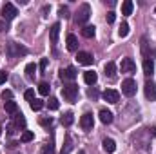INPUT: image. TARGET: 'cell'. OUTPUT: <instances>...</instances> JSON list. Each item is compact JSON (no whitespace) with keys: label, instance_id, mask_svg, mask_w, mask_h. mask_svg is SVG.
Wrapping results in <instances>:
<instances>
[{"label":"cell","instance_id":"obj_1","mask_svg":"<svg viewBox=\"0 0 156 154\" xmlns=\"http://www.w3.org/2000/svg\"><path fill=\"white\" fill-rule=\"evenodd\" d=\"M75 15H76V16H75V22H76L78 26H83V24L89 20V16H91V5H89V4H82Z\"/></svg>","mask_w":156,"mask_h":154},{"label":"cell","instance_id":"obj_2","mask_svg":"<svg viewBox=\"0 0 156 154\" xmlns=\"http://www.w3.org/2000/svg\"><path fill=\"white\" fill-rule=\"evenodd\" d=\"M62 96H64L67 102L75 103L76 98H78V85L76 83H67V85H64V89H62Z\"/></svg>","mask_w":156,"mask_h":154},{"label":"cell","instance_id":"obj_3","mask_svg":"<svg viewBox=\"0 0 156 154\" xmlns=\"http://www.w3.org/2000/svg\"><path fill=\"white\" fill-rule=\"evenodd\" d=\"M5 53H7V56L16 58V56H24V54H27V49H26L24 45H20V44L11 42V44H7V47H5Z\"/></svg>","mask_w":156,"mask_h":154},{"label":"cell","instance_id":"obj_4","mask_svg":"<svg viewBox=\"0 0 156 154\" xmlns=\"http://www.w3.org/2000/svg\"><path fill=\"white\" fill-rule=\"evenodd\" d=\"M16 15H18V9L11 2H5L4 7H2V20H13Z\"/></svg>","mask_w":156,"mask_h":154},{"label":"cell","instance_id":"obj_5","mask_svg":"<svg viewBox=\"0 0 156 154\" xmlns=\"http://www.w3.org/2000/svg\"><path fill=\"white\" fill-rule=\"evenodd\" d=\"M122 93L125 96H134L136 94V82L133 78H127L122 82Z\"/></svg>","mask_w":156,"mask_h":154},{"label":"cell","instance_id":"obj_6","mask_svg":"<svg viewBox=\"0 0 156 154\" xmlns=\"http://www.w3.org/2000/svg\"><path fill=\"white\" fill-rule=\"evenodd\" d=\"M120 71H122V73H127V75L136 73V62H134L133 58H123L122 64H120Z\"/></svg>","mask_w":156,"mask_h":154},{"label":"cell","instance_id":"obj_7","mask_svg":"<svg viewBox=\"0 0 156 154\" xmlns=\"http://www.w3.org/2000/svg\"><path fill=\"white\" fill-rule=\"evenodd\" d=\"M144 93H145V98H147V100H151V102L156 100V83L153 82V80H147V82H145Z\"/></svg>","mask_w":156,"mask_h":154},{"label":"cell","instance_id":"obj_8","mask_svg":"<svg viewBox=\"0 0 156 154\" xmlns=\"http://www.w3.org/2000/svg\"><path fill=\"white\" fill-rule=\"evenodd\" d=\"M76 69L73 67V65H69V67H66V69H60V78L64 80V82H73L75 78H76Z\"/></svg>","mask_w":156,"mask_h":154},{"label":"cell","instance_id":"obj_9","mask_svg":"<svg viewBox=\"0 0 156 154\" xmlns=\"http://www.w3.org/2000/svg\"><path fill=\"white\" fill-rule=\"evenodd\" d=\"M80 127H82L83 131H93L94 120H93V114H91V113H85V114L80 118Z\"/></svg>","mask_w":156,"mask_h":154},{"label":"cell","instance_id":"obj_10","mask_svg":"<svg viewBox=\"0 0 156 154\" xmlns=\"http://www.w3.org/2000/svg\"><path fill=\"white\" fill-rule=\"evenodd\" d=\"M102 96H104V100L109 102V103H118V102H120V93L115 91V89H105Z\"/></svg>","mask_w":156,"mask_h":154},{"label":"cell","instance_id":"obj_11","mask_svg":"<svg viewBox=\"0 0 156 154\" xmlns=\"http://www.w3.org/2000/svg\"><path fill=\"white\" fill-rule=\"evenodd\" d=\"M76 60H78V64H82V65H91V64L94 62L93 54H91V53H87V51H78Z\"/></svg>","mask_w":156,"mask_h":154},{"label":"cell","instance_id":"obj_12","mask_svg":"<svg viewBox=\"0 0 156 154\" xmlns=\"http://www.w3.org/2000/svg\"><path fill=\"white\" fill-rule=\"evenodd\" d=\"M58 35H60V24L55 22V24L51 26V29H49V38H51V44H53V45L58 44Z\"/></svg>","mask_w":156,"mask_h":154},{"label":"cell","instance_id":"obj_13","mask_svg":"<svg viewBox=\"0 0 156 154\" xmlns=\"http://www.w3.org/2000/svg\"><path fill=\"white\" fill-rule=\"evenodd\" d=\"M66 44H67V51H71V53H75V51L78 49V38L73 35V33H69V35H67Z\"/></svg>","mask_w":156,"mask_h":154},{"label":"cell","instance_id":"obj_14","mask_svg":"<svg viewBox=\"0 0 156 154\" xmlns=\"http://www.w3.org/2000/svg\"><path fill=\"white\" fill-rule=\"evenodd\" d=\"M13 127H15V129H18V131L26 127V118H24L22 113H16V114L13 116Z\"/></svg>","mask_w":156,"mask_h":154},{"label":"cell","instance_id":"obj_15","mask_svg":"<svg viewBox=\"0 0 156 154\" xmlns=\"http://www.w3.org/2000/svg\"><path fill=\"white\" fill-rule=\"evenodd\" d=\"M98 116H100V121H102L104 125H109V123L113 121V113H111V111H107V109H100Z\"/></svg>","mask_w":156,"mask_h":154},{"label":"cell","instance_id":"obj_16","mask_svg":"<svg viewBox=\"0 0 156 154\" xmlns=\"http://www.w3.org/2000/svg\"><path fill=\"white\" fill-rule=\"evenodd\" d=\"M102 147H104V151L107 154H113L116 151V143H115V140H111V138H105V140L102 142Z\"/></svg>","mask_w":156,"mask_h":154},{"label":"cell","instance_id":"obj_17","mask_svg":"<svg viewBox=\"0 0 156 154\" xmlns=\"http://www.w3.org/2000/svg\"><path fill=\"white\" fill-rule=\"evenodd\" d=\"M83 82H85L87 85H94V83L98 82V75H96L94 71H85V73H83Z\"/></svg>","mask_w":156,"mask_h":154},{"label":"cell","instance_id":"obj_18","mask_svg":"<svg viewBox=\"0 0 156 154\" xmlns=\"http://www.w3.org/2000/svg\"><path fill=\"white\" fill-rule=\"evenodd\" d=\"M144 75L145 76H153L154 75V62L149 58V60H144Z\"/></svg>","mask_w":156,"mask_h":154},{"label":"cell","instance_id":"obj_19","mask_svg":"<svg viewBox=\"0 0 156 154\" xmlns=\"http://www.w3.org/2000/svg\"><path fill=\"white\" fill-rule=\"evenodd\" d=\"M4 109H5V113H7V114H13V116L18 113V105H16V102H13V100L4 102Z\"/></svg>","mask_w":156,"mask_h":154},{"label":"cell","instance_id":"obj_20","mask_svg":"<svg viewBox=\"0 0 156 154\" xmlns=\"http://www.w3.org/2000/svg\"><path fill=\"white\" fill-rule=\"evenodd\" d=\"M104 71H105V76L115 78L116 76V65H115V62H107V64L104 65Z\"/></svg>","mask_w":156,"mask_h":154},{"label":"cell","instance_id":"obj_21","mask_svg":"<svg viewBox=\"0 0 156 154\" xmlns=\"http://www.w3.org/2000/svg\"><path fill=\"white\" fill-rule=\"evenodd\" d=\"M133 9H134L133 2L131 0H123V4H122V15L129 16V15H133Z\"/></svg>","mask_w":156,"mask_h":154},{"label":"cell","instance_id":"obj_22","mask_svg":"<svg viewBox=\"0 0 156 154\" xmlns=\"http://www.w3.org/2000/svg\"><path fill=\"white\" fill-rule=\"evenodd\" d=\"M94 29H96L94 26H83V27H82V37H85V38H93L94 33H96Z\"/></svg>","mask_w":156,"mask_h":154},{"label":"cell","instance_id":"obj_23","mask_svg":"<svg viewBox=\"0 0 156 154\" xmlns=\"http://www.w3.org/2000/svg\"><path fill=\"white\" fill-rule=\"evenodd\" d=\"M35 73H37V65L35 64H27L26 65V78L27 80H35Z\"/></svg>","mask_w":156,"mask_h":154},{"label":"cell","instance_id":"obj_24","mask_svg":"<svg viewBox=\"0 0 156 154\" xmlns=\"http://www.w3.org/2000/svg\"><path fill=\"white\" fill-rule=\"evenodd\" d=\"M33 140H35V132H33V131H24L22 136H20V142H22V143H29V142H33Z\"/></svg>","mask_w":156,"mask_h":154},{"label":"cell","instance_id":"obj_25","mask_svg":"<svg viewBox=\"0 0 156 154\" xmlns=\"http://www.w3.org/2000/svg\"><path fill=\"white\" fill-rule=\"evenodd\" d=\"M142 54L145 56V60L151 58V53H149V42H147V37L142 38Z\"/></svg>","mask_w":156,"mask_h":154},{"label":"cell","instance_id":"obj_26","mask_svg":"<svg viewBox=\"0 0 156 154\" xmlns=\"http://www.w3.org/2000/svg\"><path fill=\"white\" fill-rule=\"evenodd\" d=\"M73 121H75V116H73V113H66V114L62 116V125H64V127L73 125Z\"/></svg>","mask_w":156,"mask_h":154},{"label":"cell","instance_id":"obj_27","mask_svg":"<svg viewBox=\"0 0 156 154\" xmlns=\"http://www.w3.org/2000/svg\"><path fill=\"white\" fill-rule=\"evenodd\" d=\"M129 35V24L127 22H122V26H120V29H118V37L120 38H125Z\"/></svg>","mask_w":156,"mask_h":154},{"label":"cell","instance_id":"obj_28","mask_svg":"<svg viewBox=\"0 0 156 154\" xmlns=\"http://www.w3.org/2000/svg\"><path fill=\"white\" fill-rule=\"evenodd\" d=\"M49 89H51V87H49V83H45V82H42L38 85V93L42 96H47V94H49Z\"/></svg>","mask_w":156,"mask_h":154},{"label":"cell","instance_id":"obj_29","mask_svg":"<svg viewBox=\"0 0 156 154\" xmlns=\"http://www.w3.org/2000/svg\"><path fill=\"white\" fill-rule=\"evenodd\" d=\"M29 105H31V109H33V111H40V109L44 107V102H42V100H38V98H35Z\"/></svg>","mask_w":156,"mask_h":154},{"label":"cell","instance_id":"obj_30","mask_svg":"<svg viewBox=\"0 0 156 154\" xmlns=\"http://www.w3.org/2000/svg\"><path fill=\"white\" fill-rule=\"evenodd\" d=\"M58 105H60V103H58V100H56V98H49L47 107H49L51 111H56V109H58Z\"/></svg>","mask_w":156,"mask_h":154},{"label":"cell","instance_id":"obj_31","mask_svg":"<svg viewBox=\"0 0 156 154\" xmlns=\"http://www.w3.org/2000/svg\"><path fill=\"white\" fill-rule=\"evenodd\" d=\"M24 98H26V100H27V102L31 103V102L35 100V91H33V89H27V91L24 93Z\"/></svg>","mask_w":156,"mask_h":154},{"label":"cell","instance_id":"obj_32","mask_svg":"<svg viewBox=\"0 0 156 154\" xmlns=\"http://www.w3.org/2000/svg\"><path fill=\"white\" fill-rule=\"evenodd\" d=\"M58 15L64 16V18H67V16H69V9H67L66 5H60V7H58Z\"/></svg>","mask_w":156,"mask_h":154},{"label":"cell","instance_id":"obj_33","mask_svg":"<svg viewBox=\"0 0 156 154\" xmlns=\"http://www.w3.org/2000/svg\"><path fill=\"white\" fill-rule=\"evenodd\" d=\"M42 154H55V145H53V143H47V145L44 147Z\"/></svg>","mask_w":156,"mask_h":154},{"label":"cell","instance_id":"obj_34","mask_svg":"<svg viewBox=\"0 0 156 154\" xmlns=\"http://www.w3.org/2000/svg\"><path fill=\"white\" fill-rule=\"evenodd\" d=\"M69 151H71V138L67 136V142H66V149H62V152H60V154H69Z\"/></svg>","mask_w":156,"mask_h":154},{"label":"cell","instance_id":"obj_35","mask_svg":"<svg viewBox=\"0 0 156 154\" xmlns=\"http://www.w3.org/2000/svg\"><path fill=\"white\" fill-rule=\"evenodd\" d=\"M105 18H107V24H113V22H115V18H116V13H115V11H109Z\"/></svg>","mask_w":156,"mask_h":154},{"label":"cell","instance_id":"obj_36","mask_svg":"<svg viewBox=\"0 0 156 154\" xmlns=\"http://www.w3.org/2000/svg\"><path fill=\"white\" fill-rule=\"evenodd\" d=\"M40 123H42L44 127H49V125H53V118H51V116H49V118H42Z\"/></svg>","mask_w":156,"mask_h":154},{"label":"cell","instance_id":"obj_37","mask_svg":"<svg viewBox=\"0 0 156 154\" xmlns=\"http://www.w3.org/2000/svg\"><path fill=\"white\" fill-rule=\"evenodd\" d=\"M47 64H49V60H47V58H42V60H40V71H45Z\"/></svg>","mask_w":156,"mask_h":154},{"label":"cell","instance_id":"obj_38","mask_svg":"<svg viewBox=\"0 0 156 154\" xmlns=\"http://www.w3.org/2000/svg\"><path fill=\"white\" fill-rule=\"evenodd\" d=\"M11 96H13V93H11V91H4V93H2V98H4V100H7V102L11 100Z\"/></svg>","mask_w":156,"mask_h":154},{"label":"cell","instance_id":"obj_39","mask_svg":"<svg viewBox=\"0 0 156 154\" xmlns=\"http://www.w3.org/2000/svg\"><path fill=\"white\" fill-rule=\"evenodd\" d=\"M7 82V73H0V85Z\"/></svg>","mask_w":156,"mask_h":154},{"label":"cell","instance_id":"obj_40","mask_svg":"<svg viewBox=\"0 0 156 154\" xmlns=\"http://www.w3.org/2000/svg\"><path fill=\"white\" fill-rule=\"evenodd\" d=\"M2 31H7V24H5V20H0V33Z\"/></svg>","mask_w":156,"mask_h":154},{"label":"cell","instance_id":"obj_41","mask_svg":"<svg viewBox=\"0 0 156 154\" xmlns=\"http://www.w3.org/2000/svg\"><path fill=\"white\" fill-rule=\"evenodd\" d=\"M149 132H151V136H156V127H151Z\"/></svg>","mask_w":156,"mask_h":154},{"label":"cell","instance_id":"obj_42","mask_svg":"<svg viewBox=\"0 0 156 154\" xmlns=\"http://www.w3.org/2000/svg\"><path fill=\"white\" fill-rule=\"evenodd\" d=\"M89 96H93V98H96V91L93 89V91H89Z\"/></svg>","mask_w":156,"mask_h":154},{"label":"cell","instance_id":"obj_43","mask_svg":"<svg viewBox=\"0 0 156 154\" xmlns=\"http://www.w3.org/2000/svg\"><path fill=\"white\" fill-rule=\"evenodd\" d=\"M78 154H85V151H80V152H78Z\"/></svg>","mask_w":156,"mask_h":154},{"label":"cell","instance_id":"obj_44","mask_svg":"<svg viewBox=\"0 0 156 154\" xmlns=\"http://www.w3.org/2000/svg\"><path fill=\"white\" fill-rule=\"evenodd\" d=\"M0 134H2V129H0Z\"/></svg>","mask_w":156,"mask_h":154},{"label":"cell","instance_id":"obj_45","mask_svg":"<svg viewBox=\"0 0 156 154\" xmlns=\"http://www.w3.org/2000/svg\"><path fill=\"white\" fill-rule=\"evenodd\" d=\"M154 13H156V7H154Z\"/></svg>","mask_w":156,"mask_h":154}]
</instances>
